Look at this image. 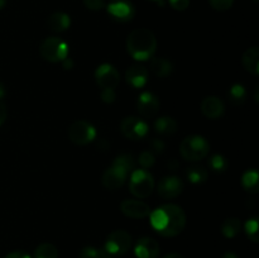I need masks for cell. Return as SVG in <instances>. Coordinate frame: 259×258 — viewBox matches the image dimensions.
<instances>
[{
  "mask_svg": "<svg viewBox=\"0 0 259 258\" xmlns=\"http://www.w3.org/2000/svg\"><path fill=\"white\" fill-rule=\"evenodd\" d=\"M47 24L48 29L52 30V32L56 33H61V32H65L70 28L71 24V19L66 13L63 12H55L47 18Z\"/></svg>",
  "mask_w": 259,
  "mask_h": 258,
  "instance_id": "ac0fdd59",
  "label": "cell"
},
{
  "mask_svg": "<svg viewBox=\"0 0 259 258\" xmlns=\"http://www.w3.org/2000/svg\"><path fill=\"white\" fill-rule=\"evenodd\" d=\"M4 95H5V88H4V85L0 82V99L4 98Z\"/></svg>",
  "mask_w": 259,
  "mask_h": 258,
  "instance_id": "7bdbcfd3",
  "label": "cell"
},
{
  "mask_svg": "<svg viewBox=\"0 0 259 258\" xmlns=\"http://www.w3.org/2000/svg\"><path fill=\"white\" fill-rule=\"evenodd\" d=\"M223 258H239V257H238V255L235 254V253H232V252H227V253H225L224 255H223Z\"/></svg>",
  "mask_w": 259,
  "mask_h": 258,
  "instance_id": "60d3db41",
  "label": "cell"
},
{
  "mask_svg": "<svg viewBox=\"0 0 259 258\" xmlns=\"http://www.w3.org/2000/svg\"><path fill=\"white\" fill-rule=\"evenodd\" d=\"M83 4L90 10H100L105 7L104 0H83Z\"/></svg>",
  "mask_w": 259,
  "mask_h": 258,
  "instance_id": "836d02e7",
  "label": "cell"
},
{
  "mask_svg": "<svg viewBox=\"0 0 259 258\" xmlns=\"http://www.w3.org/2000/svg\"><path fill=\"white\" fill-rule=\"evenodd\" d=\"M132 195L138 199H146L154 190V179L147 169H134L129 181Z\"/></svg>",
  "mask_w": 259,
  "mask_h": 258,
  "instance_id": "277c9868",
  "label": "cell"
},
{
  "mask_svg": "<svg viewBox=\"0 0 259 258\" xmlns=\"http://www.w3.org/2000/svg\"><path fill=\"white\" fill-rule=\"evenodd\" d=\"M126 177H128V175H126L123 169L118 168L116 166H113V164H111V167H109V168L104 172L103 180H101V181H103V185L105 189L116 190L120 189V187L125 184Z\"/></svg>",
  "mask_w": 259,
  "mask_h": 258,
  "instance_id": "5bb4252c",
  "label": "cell"
},
{
  "mask_svg": "<svg viewBox=\"0 0 259 258\" xmlns=\"http://www.w3.org/2000/svg\"><path fill=\"white\" fill-rule=\"evenodd\" d=\"M62 63H63V67H65L66 70H71V68H72V66H73L72 60H71V58H68V57H66L65 60L62 61Z\"/></svg>",
  "mask_w": 259,
  "mask_h": 258,
  "instance_id": "f35d334b",
  "label": "cell"
},
{
  "mask_svg": "<svg viewBox=\"0 0 259 258\" xmlns=\"http://www.w3.org/2000/svg\"><path fill=\"white\" fill-rule=\"evenodd\" d=\"M151 225L163 237H176L186 225L184 210L175 204H164L149 212Z\"/></svg>",
  "mask_w": 259,
  "mask_h": 258,
  "instance_id": "6da1fadb",
  "label": "cell"
},
{
  "mask_svg": "<svg viewBox=\"0 0 259 258\" xmlns=\"http://www.w3.org/2000/svg\"><path fill=\"white\" fill-rule=\"evenodd\" d=\"M96 131L89 121L76 120L68 128V138L78 146H85L95 139Z\"/></svg>",
  "mask_w": 259,
  "mask_h": 258,
  "instance_id": "52a82bcc",
  "label": "cell"
},
{
  "mask_svg": "<svg viewBox=\"0 0 259 258\" xmlns=\"http://www.w3.org/2000/svg\"><path fill=\"white\" fill-rule=\"evenodd\" d=\"M100 98H101V100L106 104L114 103L116 99L115 90H113V89H103V90H101V94H100Z\"/></svg>",
  "mask_w": 259,
  "mask_h": 258,
  "instance_id": "d6a6232c",
  "label": "cell"
},
{
  "mask_svg": "<svg viewBox=\"0 0 259 258\" xmlns=\"http://www.w3.org/2000/svg\"><path fill=\"white\" fill-rule=\"evenodd\" d=\"M132 245V237L123 229L114 230L108 235L104 249L111 255H123L129 250Z\"/></svg>",
  "mask_w": 259,
  "mask_h": 258,
  "instance_id": "8992f818",
  "label": "cell"
},
{
  "mask_svg": "<svg viewBox=\"0 0 259 258\" xmlns=\"http://www.w3.org/2000/svg\"><path fill=\"white\" fill-rule=\"evenodd\" d=\"M5 119H7V106H5V104L0 100V125L4 123Z\"/></svg>",
  "mask_w": 259,
  "mask_h": 258,
  "instance_id": "74e56055",
  "label": "cell"
},
{
  "mask_svg": "<svg viewBox=\"0 0 259 258\" xmlns=\"http://www.w3.org/2000/svg\"><path fill=\"white\" fill-rule=\"evenodd\" d=\"M113 166H116L118 168L123 169L126 175L131 174L134 169V158L132 154L129 153H123L119 154L113 162Z\"/></svg>",
  "mask_w": 259,
  "mask_h": 258,
  "instance_id": "484cf974",
  "label": "cell"
},
{
  "mask_svg": "<svg viewBox=\"0 0 259 258\" xmlns=\"http://www.w3.org/2000/svg\"><path fill=\"white\" fill-rule=\"evenodd\" d=\"M126 82L137 89L143 88L148 81V71L142 65H133L128 68L125 73Z\"/></svg>",
  "mask_w": 259,
  "mask_h": 258,
  "instance_id": "e0dca14e",
  "label": "cell"
},
{
  "mask_svg": "<svg viewBox=\"0 0 259 258\" xmlns=\"http://www.w3.org/2000/svg\"><path fill=\"white\" fill-rule=\"evenodd\" d=\"M40 56L50 62L63 61L68 55V46L63 39L57 37H48L42 42L39 48Z\"/></svg>",
  "mask_w": 259,
  "mask_h": 258,
  "instance_id": "5b68a950",
  "label": "cell"
},
{
  "mask_svg": "<svg viewBox=\"0 0 259 258\" xmlns=\"http://www.w3.org/2000/svg\"><path fill=\"white\" fill-rule=\"evenodd\" d=\"M209 164L210 167H211V169H214L215 172H223L225 171L228 167L227 159H225L223 156H220V154H215V156H212L211 158H210Z\"/></svg>",
  "mask_w": 259,
  "mask_h": 258,
  "instance_id": "f546056e",
  "label": "cell"
},
{
  "mask_svg": "<svg viewBox=\"0 0 259 258\" xmlns=\"http://www.w3.org/2000/svg\"><path fill=\"white\" fill-rule=\"evenodd\" d=\"M80 258H113L105 249L95 247H85L80 252Z\"/></svg>",
  "mask_w": 259,
  "mask_h": 258,
  "instance_id": "83f0119b",
  "label": "cell"
},
{
  "mask_svg": "<svg viewBox=\"0 0 259 258\" xmlns=\"http://www.w3.org/2000/svg\"><path fill=\"white\" fill-rule=\"evenodd\" d=\"M151 147L154 152H158V153H162L164 149V143L162 139H153L151 142Z\"/></svg>",
  "mask_w": 259,
  "mask_h": 258,
  "instance_id": "d590c367",
  "label": "cell"
},
{
  "mask_svg": "<svg viewBox=\"0 0 259 258\" xmlns=\"http://www.w3.org/2000/svg\"><path fill=\"white\" fill-rule=\"evenodd\" d=\"M151 70L153 71L156 76L164 78L171 75L172 71H174V66H172L171 61L167 60V58L154 57L151 61Z\"/></svg>",
  "mask_w": 259,
  "mask_h": 258,
  "instance_id": "ffe728a7",
  "label": "cell"
},
{
  "mask_svg": "<svg viewBox=\"0 0 259 258\" xmlns=\"http://www.w3.org/2000/svg\"><path fill=\"white\" fill-rule=\"evenodd\" d=\"M95 80L101 89L115 90L116 86L119 85V81H120V75L114 66L109 65V63H103L96 68Z\"/></svg>",
  "mask_w": 259,
  "mask_h": 258,
  "instance_id": "9c48e42d",
  "label": "cell"
},
{
  "mask_svg": "<svg viewBox=\"0 0 259 258\" xmlns=\"http://www.w3.org/2000/svg\"><path fill=\"white\" fill-rule=\"evenodd\" d=\"M4 258H30V255L24 252H20V250H15V252H12L5 255Z\"/></svg>",
  "mask_w": 259,
  "mask_h": 258,
  "instance_id": "8d00e7d4",
  "label": "cell"
},
{
  "mask_svg": "<svg viewBox=\"0 0 259 258\" xmlns=\"http://www.w3.org/2000/svg\"><path fill=\"white\" fill-rule=\"evenodd\" d=\"M120 210L125 217L132 218V219H144L151 212L148 204L141 201V200L132 199H126L121 201Z\"/></svg>",
  "mask_w": 259,
  "mask_h": 258,
  "instance_id": "4fadbf2b",
  "label": "cell"
},
{
  "mask_svg": "<svg viewBox=\"0 0 259 258\" xmlns=\"http://www.w3.org/2000/svg\"><path fill=\"white\" fill-rule=\"evenodd\" d=\"M245 233H247L248 238H249L252 242L258 243L259 240V223L257 218H252V219H248L247 223L244 225Z\"/></svg>",
  "mask_w": 259,
  "mask_h": 258,
  "instance_id": "f1b7e54d",
  "label": "cell"
},
{
  "mask_svg": "<svg viewBox=\"0 0 259 258\" xmlns=\"http://www.w3.org/2000/svg\"><path fill=\"white\" fill-rule=\"evenodd\" d=\"M152 2H158V3H162L163 0H152Z\"/></svg>",
  "mask_w": 259,
  "mask_h": 258,
  "instance_id": "f6af8a7d",
  "label": "cell"
},
{
  "mask_svg": "<svg viewBox=\"0 0 259 258\" xmlns=\"http://www.w3.org/2000/svg\"><path fill=\"white\" fill-rule=\"evenodd\" d=\"M157 48V39L153 33L146 28H138L131 32L126 39V50L137 61H146L153 57Z\"/></svg>",
  "mask_w": 259,
  "mask_h": 258,
  "instance_id": "7a4b0ae2",
  "label": "cell"
},
{
  "mask_svg": "<svg viewBox=\"0 0 259 258\" xmlns=\"http://www.w3.org/2000/svg\"><path fill=\"white\" fill-rule=\"evenodd\" d=\"M247 98V91H245L244 86L235 83L228 91V99L233 105H242Z\"/></svg>",
  "mask_w": 259,
  "mask_h": 258,
  "instance_id": "cb8c5ba5",
  "label": "cell"
},
{
  "mask_svg": "<svg viewBox=\"0 0 259 258\" xmlns=\"http://www.w3.org/2000/svg\"><path fill=\"white\" fill-rule=\"evenodd\" d=\"M109 15L118 22H129L134 17L133 4L129 0H111L106 7Z\"/></svg>",
  "mask_w": 259,
  "mask_h": 258,
  "instance_id": "30bf717a",
  "label": "cell"
},
{
  "mask_svg": "<svg viewBox=\"0 0 259 258\" xmlns=\"http://www.w3.org/2000/svg\"><path fill=\"white\" fill-rule=\"evenodd\" d=\"M184 190V182L177 176H166L158 182V195L162 199H175L181 195Z\"/></svg>",
  "mask_w": 259,
  "mask_h": 258,
  "instance_id": "8fae6325",
  "label": "cell"
},
{
  "mask_svg": "<svg viewBox=\"0 0 259 258\" xmlns=\"http://www.w3.org/2000/svg\"><path fill=\"white\" fill-rule=\"evenodd\" d=\"M138 161H139V164L143 167V169H147V168H151V167L153 166L156 158H154V154L152 151H144L139 154Z\"/></svg>",
  "mask_w": 259,
  "mask_h": 258,
  "instance_id": "4dcf8cb0",
  "label": "cell"
},
{
  "mask_svg": "<svg viewBox=\"0 0 259 258\" xmlns=\"http://www.w3.org/2000/svg\"><path fill=\"white\" fill-rule=\"evenodd\" d=\"M99 148L108 149L109 148V143L106 141H100V142H99Z\"/></svg>",
  "mask_w": 259,
  "mask_h": 258,
  "instance_id": "ab89813d",
  "label": "cell"
},
{
  "mask_svg": "<svg viewBox=\"0 0 259 258\" xmlns=\"http://www.w3.org/2000/svg\"><path fill=\"white\" fill-rule=\"evenodd\" d=\"M164 258H184L181 254H179V253H169V254H167Z\"/></svg>",
  "mask_w": 259,
  "mask_h": 258,
  "instance_id": "b9f144b4",
  "label": "cell"
},
{
  "mask_svg": "<svg viewBox=\"0 0 259 258\" xmlns=\"http://www.w3.org/2000/svg\"><path fill=\"white\" fill-rule=\"evenodd\" d=\"M209 3L215 10L224 12V10H228L232 8L234 0H209Z\"/></svg>",
  "mask_w": 259,
  "mask_h": 258,
  "instance_id": "1f68e13d",
  "label": "cell"
},
{
  "mask_svg": "<svg viewBox=\"0 0 259 258\" xmlns=\"http://www.w3.org/2000/svg\"><path fill=\"white\" fill-rule=\"evenodd\" d=\"M154 129L161 136H172L177 129V123L171 116H161L154 121Z\"/></svg>",
  "mask_w": 259,
  "mask_h": 258,
  "instance_id": "44dd1931",
  "label": "cell"
},
{
  "mask_svg": "<svg viewBox=\"0 0 259 258\" xmlns=\"http://www.w3.org/2000/svg\"><path fill=\"white\" fill-rule=\"evenodd\" d=\"M242 62L248 72L254 76L259 75V48L257 46H253L245 51L242 57Z\"/></svg>",
  "mask_w": 259,
  "mask_h": 258,
  "instance_id": "d6986e66",
  "label": "cell"
},
{
  "mask_svg": "<svg viewBox=\"0 0 259 258\" xmlns=\"http://www.w3.org/2000/svg\"><path fill=\"white\" fill-rule=\"evenodd\" d=\"M148 124L138 116H126L121 120L120 131L128 139L138 141L148 134Z\"/></svg>",
  "mask_w": 259,
  "mask_h": 258,
  "instance_id": "ba28073f",
  "label": "cell"
},
{
  "mask_svg": "<svg viewBox=\"0 0 259 258\" xmlns=\"http://www.w3.org/2000/svg\"><path fill=\"white\" fill-rule=\"evenodd\" d=\"M34 258H58V250L51 243H42L34 250Z\"/></svg>",
  "mask_w": 259,
  "mask_h": 258,
  "instance_id": "4316f807",
  "label": "cell"
},
{
  "mask_svg": "<svg viewBox=\"0 0 259 258\" xmlns=\"http://www.w3.org/2000/svg\"><path fill=\"white\" fill-rule=\"evenodd\" d=\"M240 228H242V223L238 218H228L222 223L220 229L225 238H234L240 232Z\"/></svg>",
  "mask_w": 259,
  "mask_h": 258,
  "instance_id": "603a6c76",
  "label": "cell"
},
{
  "mask_svg": "<svg viewBox=\"0 0 259 258\" xmlns=\"http://www.w3.org/2000/svg\"><path fill=\"white\" fill-rule=\"evenodd\" d=\"M224 103L218 96H206L201 101V111L206 118L218 119L224 114Z\"/></svg>",
  "mask_w": 259,
  "mask_h": 258,
  "instance_id": "2e32d148",
  "label": "cell"
},
{
  "mask_svg": "<svg viewBox=\"0 0 259 258\" xmlns=\"http://www.w3.org/2000/svg\"><path fill=\"white\" fill-rule=\"evenodd\" d=\"M137 258H158L159 245L153 238L142 237L134 247Z\"/></svg>",
  "mask_w": 259,
  "mask_h": 258,
  "instance_id": "9a60e30c",
  "label": "cell"
},
{
  "mask_svg": "<svg viewBox=\"0 0 259 258\" xmlns=\"http://www.w3.org/2000/svg\"><path fill=\"white\" fill-rule=\"evenodd\" d=\"M137 110L143 118H153L159 110V100L154 94L144 91L137 100Z\"/></svg>",
  "mask_w": 259,
  "mask_h": 258,
  "instance_id": "7c38bea8",
  "label": "cell"
},
{
  "mask_svg": "<svg viewBox=\"0 0 259 258\" xmlns=\"http://www.w3.org/2000/svg\"><path fill=\"white\" fill-rule=\"evenodd\" d=\"M210 144L204 137L196 136H187L182 139L180 144V153L185 159L191 162L200 161L204 159L209 154Z\"/></svg>",
  "mask_w": 259,
  "mask_h": 258,
  "instance_id": "3957f363",
  "label": "cell"
},
{
  "mask_svg": "<svg viewBox=\"0 0 259 258\" xmlns=\"http://www.w3.org/2000/svg\"><path fill=\"white\" fill-rule=\"evenodd\" d=\"M242 185L250 194H257L259 190V175L257 169H248L242 177Z\"/></svg>",
  "mask_w": 259,
  "mask_h": 258,
  "instance_id": "7402d4cb",
  "label": "cell"
},
{
  "mask_svg": "<svg viewBox=\"0 0 259 258\" xmlns=\"http://www.w3.org/2000/svg\"><path fill=\"white\" fill-rule=\"evenodd\" d=\"M5 3H7V0H0V9H3V8H4Z\"/></svg>",
  "mask_w": 259,
  "mask_h": 258,
  "instance_id": "ee69618b",
  "label": "cell"
},
{
  "mask_svg": "<svg viewBox=\"0 0 259 258\" xmlns=\"http://www.w3.org/2000/svg\"><path fill=\"white\" fill-rule=\"evenodd\" d=\"M168 2L175 10H185L190 5V0H168Z\"/></svg>",
  "mask_w": 259,
  "mask_h": 258,
  "instance_id": "e575fe53",
  "label": "cell"
},
{
  "mask_svg": "<svg viewBox=\"0 0 259 258\" xmlns=\"http://www.w3.org/2000/svg\"><path fill=\"white\" fill-rule=\"evenodd\" d=\"M187 180L192 184H201V182H205L207 179V171L202 166H191L187 168L186 171Z\"/></svg>",
  "mask_w": 259,
  "mask_h": 258,
  "instance_id": "d4e9b609",
  "label": "cell"
}]
</instances>
